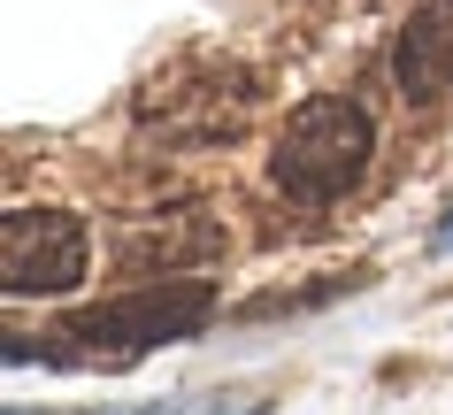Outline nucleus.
<instances>
[{"label":"nucleus","mask_w":453,"mask_h":415,"mask_svg":"<svg viewBox=\"0 0 453 415\" xmlns=\"http://www.w3.org/2000/svg\"><path fill=\"white\" fill-rule=\"evenodd\" d=\"M369 154H377V123L361 100H308V108H292L285 131H277V154H269V177L285 185L292 200H308V208H331L346 200L369 177Z\"/></svg>","instance_id":"1"},{"label":"nucleus","mask_w":453,"mask_h":415,"mask_svg":"<svg viewBox=\"0 0 453 415\" xmlns=\"http://www.w3.org/2000/svg\"><path fill=\"white\" fill-rule=\"evenodd\" d=\"M93 269V231L70 208H8L0 223V277L16 300H47V293H77Z\"/></svg>","instance_id":"4"},{"label":"nucleus","mask_w":453,"mask_h":415,"mask_svg":"<svg viewBox=\"0 0 453 415\" xmlns=\"http://www.w3.org/2000/svg\"><path fill=\"white\" fill-rule=\"evenodd\" d=\"M392 77L407 100H453V0H415L392 47Z\"/></svg>","instance_id":"6"},{"label":"nucleus","mask_w":453,"mask_h":415,"mask_svg":"<svg viewBox=\"0 0 453 415\" xmlns=\"http://www.w3.org/2000/svg\"><path fill=\"white\" fill-rule=\"evenodd\" d=\"M438 246H453V216H446V231H438Z\"/></svg>","instance_id":"8"},{"label":"nucleus","mask_w":453,"mask_h":415,"mask_svg":"<svg viewBox=\"0 0 453 415\" xmlns=\"http://www.w3.org/2000/svg\"><path fill=\"white\" fill-rule=\"evenodd\" d=\"M223 254V231H215L200 208H169L154 223H131L116 239V269L131 277H154V269H192V262H215Z\"/></svg>","instance_id":"5"},{"label":"nucleus","mask_w":453,"mask_h":415,"mask_svg":"<svg viewBox=\"0 0 453 415\" xmlns=\"http://www.w3.org/2000/svg\"><path fill=\"white\" fill-rule=\"evenodd\" d=\"M215 316V285L208 277H162V285H131L123 300H100L85 316L62 323V339H85V354L108 346V362H131L146 346H177Z\"/></svg>","instance_id":"2"},{"label":"nucleus","mask_w":453,"mask_h":415,"mask_svg":"<svg viewBox=\"0 0 453 415\" xmlns=\"http://www.w3.org/2000/svg\"><path fill=\"white\" fill-rule=\"evenodd\" d=\"M254 100H262V93H254V77L208 62V70H192V77L154 85V93L139 100V123L162 139V147H223V139H239V131H246Z\"/></svg>","instance_id":"3"},{"label":"nucleus","mask_w":453,"mask_h":415,"mask_svg":"<svg viewBox=\"0 0 453 415\" xmlns=\"http://www.w3.org/2000/svg\"><path fill=\"white\" fill-rule=\"evenodd\" d=\"M269 400L254 385H231V392H177V400H146V408H116V415H262Z\"/></svg>","instance_id":"7"}]
</instances>
